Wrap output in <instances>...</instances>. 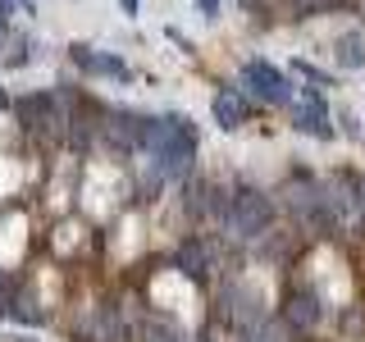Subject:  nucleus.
Masks as SVG:
<instances>
[{
  "label": "nucleus",
  "instance_id": "nucleus-1",
  "mask_svg": "<svg viewBox=\"0 0 365 342\" xmlns=\"http://www.w3.org/2000/svg\"><path fill=\"white\" fill-rule=\"evenodd\" d=\"M23 242H28V224H23L19 214L0 224V265H14L23 256Z\"/></svg>",
  "mask_w": 365,
  "mask_h": 342
},
{
  "label": "nucleus",
  "instance_id": "nucleus-2",
  "mask_svg": "<svg viewBox=\"0 0 365 342\" xmlns=\"http://www.w3.org/2000/svg\"><path fill=\"white\" fill-rule=\"evenodd\" d=\"M110 192H114V178L106 174V169H91V182H87V210L91 214H106L110 210Z\"/></svg>",
  "mask_w": 365,
  "mask_h": 342
},
{
  "label": "nucleus",
  "instance_id": "nucleus-3",
  "mask_svg": "<svg viewBox=\"0 0 365 342\" xmlns=\"http://www.w3.org/2000/svg\"><path fill=\"white\" fill-rule=\"evenodd\" d=\"M361 46H365V41L356 37V32H347V37L338 41V60L347 64V68H361V64H365V51H361Z\"/></svg>",
  "mask_w": 365,
  "mask_h": 342
},
{
  "label": "nucleus",
  "instance_id": "nucleus-4",
  "mask_svg": "<svg viewBox=\"0 0 365 342\" xmlns=\"http://www.w3.org/2000/svg\"><path fill=\"white\" fill-rule=\"evenodd\" d=\"M14 187H19V165H14V160H5V155H0V197H9Z\"/></svg>",
  "mask_w": 365,
  "mask_h": 342
}]
</instances>
